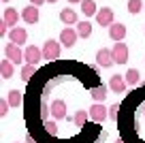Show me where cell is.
Wrapping results in <instances>:
<instances>
[{
    "mask_svg": "<svg viewBox=\"0 0 145 143\" xmlns=\"http://www.w3.org/2000/svg\"><path fill=\"white\" fill-rule=\"evenodd\" d=\"M60 51H62V45H60L58 41H54V39L45 41V45H43V58H45L47 62L58 60L60 58Z\"/></svg>",
    "mask_w": 145,
    "mask_h": 143,
    "instance_id": "6da1fadb",
    "label": "cell"
},
{
    "mask_svg": "<svg viewBox=\"0 0 145 143\" xmlns=\"http://www.w3.org/2000/svg\"><path fill=\"white\" fill-rule=\"evenodd\" d=\"M24 58H26V62L28 64H41L43 60V49H39V47H34V45H28L26 49H24Z\"/></svg>",
    "mask_w": 145,
    "mask_h": 143,
    "instance_id": "7a4b0ae2",
    "label": "cell"
},
{
    "mask_svg": "<svg viewBox=\"0 0 145 143\" xmlns=\"http://www.w3.org/2000/svg\"><path fill=\"white\" fill-rule=\"evenodd\" d=\"M113 60H115V64H126L128 62V45L126 43H122V41H115V45H113Z\"/></svg>",
    "mask_w": 145,
    "mask_h": 143,
    "instance_id": "3957f363",
    "label": "cell"
},
{
    "mask_svg": "<svg viewBox=\"0 0 145 143\" xmlns=\"http://www.w3.org/2000/svg\"><path fill=\"white\" fill-rule=\"evenodd\" d=\"M5 58H9L13 64H22V62H26V58H24V51L19 49V45H15V43L7 45V49H5Z\"/></svg>",
    "mask_w": 145,
    "mask_h": 143,
    "instance_id": "277c9868",
    "label": "cell"
},
{
    "mask_svg": "<svg viewBox=\"0 0 145 143\" xmlns=\"http://www.w3.org/2000/svg\"><path fill=\"white\" fill-rule=\"evenodd\" d=\"M77 39H79L77 28H64V30L60 32V43H62L64 47H72V45L77 43Z\"/></svg>",
    "mask_w": 145,
    "mask_h": 143,
    "instance_id": "5b68a950",
    "label": "cell"
},
{
    "mask_svg": "<svg viewBox=\"0 0 145 143\" xmlns=\"http://www.w3.org/2000/svg\"><path fill=\"white\" fill-rule=\"evenodd\" d=\"M109 117V109H105L100 103H94L90 107V120L96 122V124H100V122H105Z\"/></svg>",
    "mask_w": 145,
    "mask_h": 143,
    "instance_id": "8992f818",
    "label": "cell"
},
{
    "mask_svg": "<svg viewBox=\"0 0 145 143\" xmlns=\"http://www.w3.org/2000/svg\"><path fill=\"white\" fill-rule=\"evenodd\" d=\"M113 62H115V60H113V51H111V49H107V47L98 49V54H96V64H98V66L109 68Z\"/></svg>",
    "mask_w": 145,
    "mask_h": 143,
    "instance_id": "52a82bcc",
    "label": "cell"
},
{
    "mask_svg": "<svg viewBox=\"0 0 145 143\" xmlns=\"http://www.w3.org/2000/svg\"><path fill=\"white\" fill-rule=\"evenodd\" d=\"M96 22H98V26H113V9H109V7H105V9H98V13H96Z\"/></svg>",
    "mask_w": 145,
    "mask_h": 143,
    "instance_id": "ba28073f",
    "label": "cell"
},
{
    "mask_svg": "<svg viewBox=\"0 0 145 143\" xmlns=\"http://www.w3.org/2000/svg\"><path fill=\"white\" fill-rule=\"evenodd\" d=\"M39 7L36 5H28V7H24V11H22V19L26 24H36L39 22Z\"/></svg>",
    "mask_w": 145,
    "mask_h": 143,
    "instance_id": "9c48e42d",
    "label": "cell"
},
{
    "mask_svg": "<svg viewBox=\"0 0 145 143\" xmlns=\"http://www.w3.org/2000/svg\"><path fill=\"white\" fill-rule=\"evenodd\" d=\"M49 107H51V115H54V120H64V117H66V103H64L62 98H56Z\"/></svg>",
    "mask_w": 145,
    "mask_h": 143,
    "instance_id": "30bf717a",
    "label": "cell"
},
{
    "mask_svg": "<svg viewBox=\"0 0 145 143\" xmlns=\"http://www.w3.org/2000/svg\"><path fill=\"white\" fill-rule=\"evenodd\" d=\"M11 43L19 45V47H22L24 43H28V32H26V28H22V26L13 28V30H11Z\"/></svg>",
    "mask_w": 145,
    "mask_h": 143,
    "instance_id": "8fae6325",
    "label": "cell"
},
{
    "mask_svg": "<svg viewBox=\"0 0 145 143\" xmlns=\"http://www.w3.org/2000/svg\"><path fill=\"white\" fill-rule=\"evenodd\" d=\"M88 117H90V109H77L75 111V115H72V124H75V128H86L88 126Z\"/></svg>",
    "mask_w": 145,
    "mask_h": 143,
    "instance_id": "7c38bea8",
    "label": "cell"
},
{
    "mask_svg": "<svg viewBox=\"0 0 145 143\" xmlns=\"http://www.w3.org/2000/svg\"><path fill=\"white\" fill-rule=\"evenodd\" d=\"M124 36H126V26L124 24L115 22L113 26H109V39L111 41H124Z\"/></svg>",
    "mask_w": 145,
    "mask_h": 143,
    "instance_id": "4fadbf2b",
    "label": "cell"
},
{
    "mask_svg": "<svg viewBox=\"0 0 145 143\" xmlns=\"http://www.w3.org/2000/svg\"><path fill=\"white\" fill-rule=\"evenodd\" d=\"M126 77H122V75H113L111 77V81H109V88L113 90V92H118V94H122V92H126Z\"/></svg>",
    "mask_w": 145,
    "mask_h": 143,
    "instance_id": "5bb4252c",
    "label": "cell"
},
{
    "mask_svg": "<svg viewBox=\"0 0 145 143\" xmlns=\"http://www.w3.org/2000/svg\"><path fill=\"white\" fill-rule=\"evenodd\" d=\"M60 19H62V24H66V26H77L79 24V17L72 9H62L60 11Z\"/></svg>",
    "mask_w": 145,
    "mask_h": 143,
    "instance_id": "9a60e30c",
    "label": "cell"
},
{
    "mask_svg": "<svg viewBox=\"0 0 145 143\" xmlns=\"http://www.w3.org/2000/svg\"><path fill=\"white\" fill-rule=\"evenodd\" d=\"M90 96L94 98V103H103V100L107 98V85L98 83L96 88H92V90H90Z\"/></svg>",
    "mask_w": 145,
    "mask_h": 143,
    "instance_id": "2e32d148",
    "label": "cell"
},
{
    "mask_svg": "<svg viewBox=\"0 0 145 143\" xmlns=\"http://www.w3.org/2000/svg\"><path fill=\"white\" fill-rule=\"evenodd\" d=\"M0 75H2V79H11L13 77V62L9 58L0 60Z\"/></svg>",
    "mask_w": 145,
    "mask_h": 143,
    "instance_id": "e0dca14e",
    "label": "cell"
},
{
    "mask_svg": "<svg viewBox=\"0 0 145 143\" xmlns=\"http://www.w3.org/2000/svg\"><path fill=\"white\" fill-rule=\"evenodd\" d=\"M7 100H9L11 107H19V105L24 103V94L19 92V90H11V92L7 94Z\"/></svg>",
    "mask_w": 145,
    "mask_h": 143,
    "instance_id": "ac0fdd59",
    "label": "cell"
},
{
    "mask_svg": "<svg viewBox=\"0 0 145 143\" xmlns=\"http://www.w3.org/2000/svg\"><path fill=\"white\" fill-rule=\"evenodd\" d=\"M2 19H5L9 26H15V24L19 22V13L15 9H5V13H2Z\"/></svg>",
    "mask_w": 145,
    "mask_h": 143,
    "instance_id": "d6986e66",
    "label": "cell"
},
{
    "mask_svg": "<svg viewBox=\"0 0 145 143\" xmlns=\"http://www.w3.org/2000/svg\"><path fill=\"white\" fill-rule=\"evenodd\" d=\"M81 11H83V15H88V17H92V15L98 13L94 0H81Z\"/></svg>",
    "mask_w": 145,
    "mask_h": 143,
    "instance_id": "ffe728a7",
    "label": "cell"
},
{
    "mask_svg": "<svg viewBox=\"0 0 145 143\" xmlns=\"http://www.w3.org/2000/svg\"><path fill=\"white\" fill-rule=\"evenodd\" d=\"M124 77H126V83H128V85H137V83L141 81V73L137 71V68H128Z\"/></svg>",
    "mask_w": 145,
    "mask_h": 143,
    "instance_id": "44dd1931",
    "label": "cell"
},
{
    "mask_svg": "<svg viewBox=\"0 0 145 143\" xmlns=\"http://www.w3.org/2000/svg\"><path fill=\"white\" fill-rule=\"evenodd\" d=\"M77 32H79V39H88L92 34V24L90 22H79L77 24Z\"/></svg>",
    "mask_w": 145,
    "mask_h": 143,
    "instance_id": "7402d4cb",
    "label": "cell"
},
{
    "mask_svg": "<svg viewBox=\"0 0 145 143\" xmlns=\"http://www.w3.org/2000/svg\"><path fill=\"white\" fill-rule=\"evenodd\" d=\"M34 73H36V66H34V64H24V68H22V79L28 83V81L34 77Z\"/></svg>",
    "mask_w": 145,
    "mask_h": 143,
    "instance_id": "603a6c76",
    "label": "cell"
},
{
    "mask_svg": "<svg viewBox=\"0 0 145 143\" xmlns=\"http://www.w3.org/2000/svg\"><path fill=\"white\" fill-rule=\"evenodd\" d=\"M143 9H145L143 0H128V13L137 15V13H141V11H143Z\"/></svg>",
    "mask_w": 145,
    "mask_h": 143,
    "instance_id": "cb8c5ba5",
    "label": "cell"
},
{
    "mask_svg": "<svg viewBox=\"0 0 145 143\" xmlns=\"http://www.w3.org/2000/svg\"><path fill=\"white\" fill-rule=\"evenodd\" d=\"M120 109H122V105H111V107H109V117H111V120H120Z\"/></svg>",
    "mask_w": 145,
    "mask_h": 143,
    "instance_id": "d4e9b609",
    "label": "cell"
},
{
    "mask_svg": "<svg viewBox=\"0 0 145 143\" xmlns=\"http://www.w3.org/2000/svg\"><path fill=\"white\" fill-rule=\"evenodd\" d=\"M9 109H11V105H9V100H7V98H2V100H0V115L5 117V115H7V113H9Z\"/></svg>",
    "mask_w": 145,
    "mask_h": 143,
    "instance_id": "484cf974",
    "label": "cell"
},
{
    "mask_svg": "<svg viewBox=\"0 0 145 143\" xmlns=\"http://www.w3.org/2000/svg\"><path fill=\"white\" fill-rule=\"evenodd\" d=\"M7 32H9V24H7V22H5V19H2V22H0V34L5 36V34H7Z\"/></svg>",
    "mask_w": 145,
    "mask_h": 143,
    "instance_id": "4316f807",
    "label": "cell"
},
{
    "mask_svg": "<svg viewBox=\"0 0 145 143\" xmlns=\"http://www.w3.org/2000/svg\"><path fill=\"white\" fill-rule=\"evenodd\" d=\"M126 113H128V111H126ZM132 115H139L141 120L145 122V100H143V103H141V113H137V111H135V113H132Z\"/></svg>",
    "mask_w": 145,
    "mask_h": 143,
    "instance_id": "83f0119b",
    "label": "cell"
},
{
    "mask_svg": "<svg viewBox=\"0 0 145 143\" xmlns=\"http://www.w3.org/2000/svg\"><path fill=\"white\" fill-rule=\"evenodd\" d=\"M47 0H30V5H36V7H41V5H45Z\"/></svg>",
    "mask_w": 145,
    "mask_h": 143,
    "instance_id": "f1b7e54d",
    "label": "cell"
},
{
    "mask_svg": "<svg viewBox=\"0 0 145 143\" xmlns=\"http://www.w3.org/2000/svg\"><path fill=\"white\" fill-rule=\"evenodd\" d=\"M26 141H28V143H36V139L32 137V134H28V139H26Z\"/></svg>",
    "mask_w": 145,
    "mask_h": 143,
    "instance_id": "f546056e",
    "label": "cell"
},
{
    "mask_svg": "<svg viewBox=\"0 0 145 143\" xmlns=\"http://www.w3.org/2000/svg\"><path fill=\"white\" fill-rule=\"evenodd\" d=\"M115 143H126V141H124V139H118V141H115Z\"/></svg>",
    "mask_w": 145,
    "mask_h": 143,
    "instance_id": "4dcf8cb0",
    "label": "cell"
},
{
    "mask_svg": "<svg viewBox=\"0 0 145 143\" xmlns=\"http://www.w3.org/2000/svg\"><path fill=\"white\" fill-rule=\"evenodd\" d=\"M68 2H81V0H68Z\"/></svg>",
    "mask_w": 145,
    "mask_h": 143,
    "instance_id": "1f68e13d",
    "label": "cell"
},
{
    "mask_svg": "<svg viewBox=\"0 0 145 143\" xmlns=\"http://www.w3.org/2000/svg\"><path fill=\"white\" fill-rule=\"evenodd\" d=\"M47 2H58V0H47Z\"/></svg>",
    "mask_w": 145,
    "mask_h": 143,
    "instance_id": "d6a6232c",
    "label": "cell"
},
{
    "mask_svg": "<svg viewBox=\"0 0 145 143\" xmlns=\"http://www.w3.org/2000/svg\"><path fill=\"white\" fill-rule=\"evenodd\" d=\"M2 2H9V0H2Z\"/></svg>",
    "mask_w": 145,
    "mask_h": 143,
    "instance_id": "836d02e7",
    "label": "cell"
}]
</instances>
